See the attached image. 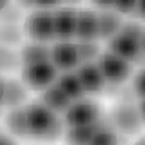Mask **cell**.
Instances as JSON below:
<instances>
[{"label": "cell", "mask_w": 145, "mask_h": 145, "mask_svg": "<svg viewBox=\"0 0 145 145\" xmlns=\"http://www.w3.org/2000/svg\"><path fill=\"white\" fill-rule=\"evenodd\" d=\"M140 51H142V60L145 59V26H143L142 36H140Z\"/></svg>", "instance_id": "cell-31"}, {"label": "cell", "mask_w": 145, "mask_h": 145, "mask_svg": "<svg viewBox=\"0 0 145 145\" xmlns=\"http://www.w3.org/2000/svg\"><path fill=\"white\" fill-rule=\"evenodd\" d=\"M39 102L56 113H65L72 103L56 83L42 91Z\"/></svg>", "instance_id": "cell-14"}, {"label": "cell", "mask_w": 145, "mask_h": 145, "mask_svg": "<svg viewBox=\"0 0 145 145\" xmlns=\"http://www.w3.org/2000/svg\"><path fill=\"white\" fill-rule=\"evenodd\" d=\"M104 121L102 119L92 124L69 127L65 131V140L68 145H89L94 134L100 129Z\"/></svg>", "instance_id": "cell-16"}, {"label": "cell", "mask_w": 145, "mask_h": 145, "mask_svg": "<svg viewBox=\"0 0 145 145\" xmlns=\"http://www.w3.org/2000/svg\"><path fill=\"white\" fill-rule=\"evenodd\" d=\"M56 38L59 41H70L75 37L78 9L70 6L58 7L53 11Z\"/></svg>", "instance_id": "cell-9"}, {"label": "cell", "mask_w": 145, "mask_h": 145, "mask_svg": "<svg viewBox=\"0 0 145 145\" xmlns=\"http://www.w3.org/2000/svg\"><path fill=\"white\" fill-rule=\"evenodd\" d=\"M75 72L85 94H98L103 92L107 84L96 62L81 63L76 68Z\"/></svg>", "instance_id": "cell-10"}, {"label": "cell", "mask_w": 145, "mask_h": 145, "mask_svg": "<svg viewBox=\"0 0 145 145\" xmlns=\"http://www.w3.org/2000/svg\"><path fill=\"white\" fill-rule=\"evenodd\" d=\"M111 124L120 133L134 135L143 124L139 107L130 103H121L114 107L111 114Z\"/></svg>", "instance_id": "cell-7"}, {"label": "cell", "mask_w": 145, "mask_h": 145, "mask_svg": "<svg viewBox=\"0 0 145 145\" xmlns=\"http://www.w3.org/2000/svg\"><path fill=\"white\" fill-rule=\"evenodd\" d=\"M94 7L102 9H112L114 0H90Z\"/></svg>", "instance_id": "cell-28"}, {"label": "cell", "mask_w": 145, "mask_h": 145, "mask_svg": "<svg viewBox=\"0 0 145 145\" xmlns=\"http://www.w3.org/2000/svg\"><path fill=\"white\" fill-rule=\"evenodd\" d=\"M0 145H17V143L11 136L2 133L0 135Z\"/></svg>", "instance_id": "cell-29"}, {"label": "cell", "mask_w": 145, "mask_h": 145, "mask_svg": "<svg viewBox=\"0 0 145 145\" xmlns=\"http://www.w3.org/2000/svg\"><path fill=\"white\" fill-rule=\"evenodd\" d=\"M18 6L22 8H32L35 7L34 0H16Z\"/></svg>", "instance_id": "cell-30"}, {"label": "cell", "mask_w": 145, "mask_h": 145, "mask_svg": "<svg viewBox=\"0 0 145 145\" xmlns=\"http://www.w3.org/2000/svg\"><path fill=\"white\" fill-rule=\"evenodd\" d=\"M19 6H13L9 4L7 7L1 9V18L2 24H13L18 25L23 18V11Z\"/></svg>", "instance_id": "cell-23"}, {"label": "cell", "mask_w": 145, "mask_h": 145, "mask_svg": "<svg viewBox=\"0 0 145 145\" xmlns=\"http://www.w3.org/2000/svg\"><path fill=\"white\" fill-rule=\"evenodd\" d=\"M0 61L2 71L16 70L17 67H22L20 54H16L10 47L1 45L0 48Z\"/></svg>", "instance_id": "cell-22"}, {"label": "cell", "mask_w": 145, "mask_h": 145, "mask_svg": "<svg viewBox=\"0 0 145 145\" xmlns=\"http://www.w3.org/2000/svg\"><path fill=\"white\" fill-rule=\"evenodd\" d=\"M99 39L109 41L119 31L122 25V16L113 9H102L98 12Z\"/></svg>", "instance_id": "cell-13"}, {"label": "cell", "mask_w": 145, "mask_h": 145, "mask_svg": "<svg viewBox=\"0 0 145 145\" xmlns=\"http://www.w3.org/2000/svg\"><path fill=\"white\" fill-rule=\"evenodd\" d=\"M5 122L8 131L18 138H29L26 121L25 106H20L10 109L7 112Z\"/></svg>", "instance_id": "cell-15"}, {"label": "cell", "mask_w": 145, "mask_h": 145, "mask_svg": "<svg viewBox=\"0 0 145 145\" xmlns=\"http://www.w3.org/2000/svg\"><path fill=\"white\" fill-rule=\"evenodd\" d=\"M119 131L111 123L104 121L94 134L89 145H121Z\"/></svg>", "instance_id": "cell-19"}, {"label": "cell", "mask_w": 145, "mask_h": 145, "mask_svg": "<svg viewBox=\"0 0 145 145\" xmlns=\"http://www.w3.org/2000/svg\"><path fill=\"white\" fill-rule=\"evenodd\" d=\"M75 38L78 41L99 39L98 12L93 9H78Z\"/></svg>", "instance_id": "cell-12"}, {"label": "cell", "mask_w": 145, "mask_h": 145, "mask_svg": "<svg viewBox=\"0 0 145 145\" xmlns=\"http://www.w3.org/2000/svg\"><path fill=\"white\" fill-rule=\"evenodd\" d=\"M133 16L139 18L140 20L145 21V0H138Z\"/></svg>", "instance_id": "cell-27"}, {"label": "cell", "mask_w": 145, "mask_h": 145, "mask_svg": "<svg viewBox=\"0 0 145 145\" xmlns=\"http://www.w3.org/2000/svg\"><path fill=\"white\" fill-rule=\"evenodd\" d=\"M143 25L136 21L124 22L118 33L108 41V50L131 63L142 60L140 36Z\"/></svg>", "instance_id": "cell-2"}, {"label": "cell", "mask_w": 145, "mask_h": 145, "mask_svg": "<svg viewBox=\"0 0 145 145\" xmlns=\"http://www.w3.org/2000/svg\"><path fill=\"white\" fill-rule=\"evenodd\" d=\"M29 138L44 142H54L63 133L65 121L58 113L44 106L41 102L25 106Z\"/></svg>", "instance_id": "cell-1"}, {"label": "cell", "mask_w": 145, "mask_h": 145, "mask_svg": "<svg viewBox=\"0 0 145 145\" xmlns=\"http://www.w3.org/2000/svg\"><path fill=\"white\" fill-rule=\"evenodd\" d=\"M133 91L140 100L145 99V68L135 74L133 81Z\"/></svg>", "instance_id": "cell-25"}, {"label": "cell", "mask_w": 145, "mask_h": 145, "mask_svg": "<svg viewBox=\"0 0 145 145\" xmlns=\"http://www.w3.org/2000/svg\"><path fill=\"white\" fill-rule=\"evenodd\" d=\"M96 63L106 83L112 85L123 84L133 72V63L109 50L100 54Z\"/></svg>", "instance_id": "cell-4"}, {"label": "cell", "mask_w": 145, "mask_h": 145, "mask_svg": "<svg viewBox=\"0 0 145 145\" xmlns=\"http://www.w3.org/2000/svg\"><path fill=\"white\" fill-rule=\"evenodd\" d=\"M139 107V111H140V114L142 117V120L143 124H145V99L140 100V103L138 105Z\"/></svg>", "instance_id": "cell-32"}, {"label": "cell", "mask_w": 145, "mask_h": 145, "mask_svg": "<svg viewBox=\"0 0 145 145\" xmlns=\"http://www.w3.org/2000/svg\"><path fill=\"white\" fill-rule=\"evenodd\" d=\"M133 145H145V136H143V137H142V138H140Z\"/></svg>", "instance_id": "cell-34"}, {"label": "cell", "mask_w": 145, "mask_h": 145, "mask_svg": "<svg viewBox=\"0 0 145 145\" xmlns=\"http://www.w3.org/2000/svg\"><path fill=\"white\" fill-rule=\"evenodd\" d=\"M51 61L58 71H74L81 65L78 50L75 43L59 41L51 47Z\"/></svg>", "instance_id": "cell-8"}, {"label": "cell", "mask_w": 145, "mask_h": 145, "mask_svg": "<svg viewBox=\"0 0 145 145\" xmlns=\"http://www.w3.org/2000/svg\"><path fill=\"white\" fill-rule=\"evenodd\" d=\"M58 72L51 60L29 63L21 67V79L28 89L42 92L56 83Z\"/></svg>", "instance_id": "cell-3"}, {"label": "cell", "mask_w": 145, "mask_h": 145, "mask_svg": "<svg viewBox=\"0 0 145 145\" xmlns=\"http://www.w3.org/2000/svg\"><path fill=\"white\" fill-rule=\"evenodd\" d=\"M56 83L72 102L84 98L85 93L75 70L63 72L58 76Z\"/></svg>", "instance_id": "cell-18"}, {"label": "cell", "mask_w": 145, "mask_h": 145, "mask_svg": "<svg viewBox=\"0 0 145 145\" xmlns=\"http://www.w3.org/2000/svg\"><path fill=\"white\" fill-rule=\"evenodd\" d=\"M22 66L29 63H35L51 60V47L44 43L32 41L23 45L20 51Z\"/></svg>", "instance_id": "cell-17"}, {"label": "cell", "mask_w": 145, "mask_h": 145, "mask_svg": "<svg viewBox=\"0 0 145 145\" xmlns=\"http://www.w3.org/2000/svg\"><path fill=\"white\" fill-rule=\"evenodd\" d=\"M25 33L32 41L47 43L56 38L53 11L38 9L26 17L24 25Z\"/></svg>", "instance_id": "cell-5"}, {"label": "cell", "mask_w": 145, "mask_h": 145, "mask_svg": "<svg viewBox=\"0 0 145 145\" xmlns=\"http://www.w3.org/2000/svg\"><path fill=\"white\" fill-rule=\"evenodd\" d=\"M25 31L21 29L19 25L2 24L0 29V41L1 45L7 47H14L20 44L23 40Z\"/></svg>", "instance_id": "cell-20"}, {"label": "cell", "mask_w": 145, "mask_h": 145, "mask_svg": "<svg viewBox=\"0 0 145 145\" xmlns=\"http://www.w3.org/2000/svg\"><path fill=\"white\" fill-rule=\"evenodd\" d=\"M35 7L39 9H49L50 7H54L63 3V0H34Z\"/></svg>", "instance_id": "cell-26"}, {"label": "cell", "mask_w": 145, "mask_h": 145, "mask_svg": "<svg viewBox=\"0 0 145 145\" xmlns=\"http://www.w3.org/2000/svg\"><path fill=\"white\" fill-rule=\"evenodd\" d=\"M82 0H63V3H65L67 5H76V4H79Z\"/></svg>", "instance_id": "cell-33"}, {"label": "cell", "mask_w": 145, "mask_h": 145, "mask_svg": "<svg viewBox=\"0 0 145 145\" xmlns=\"http://www.w3.org/2000/svg\"><path fill=\"white\" fill-rule=\"evenodd\" d=\"M100 120H102L100 105L93 100L84 98L72 102L63 113V121L67 128L92 124Z\"/></svg>", "instance_id": "cell-6"}, {"label": "cell", "mask_w": 145, "mask_h": 145, "mask_svg": "<svg viewBox=\"0 0 145 145\" xmlns=\"http://www.w3.org/2000/svg\"><path fill=\"white\" fill-rule=\"evenodd\" d=\"M28 97V88L23 81L2 78L1 106L7 110L23 106Z\"/></svg>", "instance_id": "cell-11"}, {"label": "cell", "mask_w": 145, "mask_h": 145, "mask_svg": "<svg viewBox=\"0 0 145 145\" xmlns=\"http://www.w3.org/2000/svg\"><path fill=\"white\" fill-rule=\"evenodd\" d=\"M138 0H114L112 9L121 16L134 15Z\"/></svg>", "instance_id": "cell-24"}, {"label": "cell", "mask_w": 145, "mask_h": 145, "mask_svg": "<svg viewBox=\"0 0 145 145\" xmlns=\"http://www.w3.org/2000/svg\"><path fill=\"white\" fill-rule=\"evenodd\" d=\"M76 44L81 63L96 62L101 54V48L96 41H78Z\"/></svg>", "instance_id": "cell-21"}]
</instances>
